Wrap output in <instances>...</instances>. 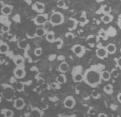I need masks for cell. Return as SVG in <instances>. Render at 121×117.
Returning <instances> with one entry per match:
<instances>
[{"mask_svg": "<svg viewBox=\"0 0 121 117\" xmlns=\"http://www.w3.org/2000/svg\"><path fill=\"white\" fill-rule=\"evenodd\" d=\"M101 72L100 68L97 65L91 66L84 73V81L92 88H95L100 85L102 82Z\"/></svg>", "mask_w": 121, "mask_h": 117, "instance_id": "6da1fadb", "label": "cell"}, {"mask_svg": "<svg viewBox=\"0 0 121 117\" xmlns=\"http://www.w3.org/2000/svg\"><path fill=\"white\" fill-rule=\"evenodd\" d=\"M65 21V16L61 12H54L49 17V22L52 26H59Z\"/></svg>", "mask_w": 121, "mask_h": 117, "instance_id": "7a4b0ae2", "label": "cell"}, {"mask_svg": "<svg viewBox=\"0 0 121 117\" xmlns=\"http://www.w3.org/2000/svg\"><path fill=\"white\" fill-rule=\"evenodd\" d=\"M82 67L81 66H76L73 67L72 71L73 80L75 82H81L84 80V73L82 72Z\"/></svg>", "mask_w": 121, "mask_h": 117, "instance_id": "3957f363", "label": "cell"}, {"mask_svg": "<svg viewBox=\"0 0 121 117\" xmlns=\"http://www.w3.org/2000/svg\"><path fill=\"white\" fill-rule=\"evenodd\" d=\"M49 21V17L48 14L43 13V14H39L34 19H33L34 23L36 26H40V25H44V24L47 23Z\"/></svg>", "mask_w": 121, "mask_h": 117, "instance_id": "277c9868", "label": "cell"}, {"mask_svg": "<svg viewBox=\"0 0 121 117\" xmlns=\"http://www.w3.org/2000/svg\"><path fill=\"white\" fill-rule=\"evenodd\" d=\"M96 56L100 59H104L108 57V52L106 46H104L100 44L97 46V49H96Z\"/></svg>", "mask_w": 121, "mask_h": 117, "instance_id": "5b68a950", "label": "cell"}, {"mask_svg": "<svg viewBox=\"0 0 121 117\" xmlns=\"http://www.w3.org/2000/svg\"><path fill=\"white\" fill-rule=\"evenodd\" d=\"M14 77L20 79H23L25 77L26 71L25 70V66L21 65L19 66H16V68L14 69L13 71Z\"/></svg>", "mask_w": 121, "mask_h": 117, "instance_id": "8992f818", "label": "cell"}, {"mask_svg": "<svg viewBox=\"0 0 121 117\" xmlns=\"http://www.w3.org/2000/svg\"><path fill=\"white\" fill-rule=\"evenodd\" d=\"M71 50L74 53L75 55L79 58H81L85 54V51H86L85 47L81 45H75L73 46Z\"/></svg>", "mask_w": 121, "mask_h": 117, "instance_id": "52a82bcc", "label": "cell"}, {"mask_svg": "<svg viewBox=\"0 0 121 117\" xmlns=\"http://www.w3.org/2000/svg\"><path fill=\"white\" fill-rule=\"evenodd\" d=\"M76 104L75 99L72 96H68L65 98L63 102V105L66 108L68 109H72L75 107Z\"/></svg>", "mask_w": 121, "mask_h": 117, "instance_id": "ba28073f", "label": "cell"}, {"mask_svg": "<svg viewBox=\"0 0 121 117\" xmlns=\"http://www.w3.org/2000/svg\"><path fill=\"white\" fill-rule=\"evenodd\" d=\"M77 25H78V21L75 18L70 17L68 19L67 23V26L68 30L73 31L76 29Z\"/></svg>", "mask_w": 121, "mask_h": 117, "instance_id": "9c48e42d", "label": "cell"}, {"mask_svg": "<svg viewBox=\"0 0 121 117\" xmlns=\"http://www.w3.org/2000/svg\"><path fill=\"white\" fill-rule=\"evenodd\" d=\"M25 105V101L22 98H17L15 99L14 101V107L16 109L18 110H21L23 109Z\"/></svg>", "mask_w": 121, "mask_h": 117, "instance_id": "30bf717a", "label": "cell"}, {"mask_svg": "<svg viewBox=\"0 0 121 117\" xmlns=\"http://www.w3.org/2000/svg\"><path fill=\"white\" fill-rule=\"evenodd\" d=\"M32 8L39 14H43L44 11V5L39 1L35 2L32 6Z\"/></svg>", "mask_w": 121, "mask_h": 117, "instance_id": "8fae6325", "label": "cell"}, {"mask_svg": "<svg viewBox=\"0 0 121 117\" xmlns=\"http://www.w3.org/2000/svg\"><path fill=\"white\" fill-rule=\"evenodd\" d=\"M13 9V7L11 5H4L1 8V12L3 16H8L11 14Z\"/></svg>", "mask_w": 121, "mask_h": 117, "instance_id": "7c38bea8", "label": "cell"}, {"mask_svg": "<svg viewBox=\"0 0 121 117\" xmlns=\"http://www.w3.org/2000/svg\"><path fill=\"white\" fill-rule=\"evenodd\" d=\"M43 111L37 108H33L30 113V117H43Z\"/></svg>", "mask_w": 121, "mask_h": 117, "instance_id": "4fadbf2b", "label": "cell"}, {"mask_svg": "<svg viewBox=\"0 0 121 117\" xmlns=\"http://www.w3.org/2000/svg\"><path fill=\"white\" fill-rule=\"evenodd\" d=\"M9 46L6 42H3L2 40L0 41V54H4L9 52Z\"/></svg>", "mask_w": 121, "mask_h": 117, "instance_id": "5bb4252c", "label": "cell"}, {"mask_svg": "<svg viewBox=\"0 0 121 117\" xmlns=\"http://www.w3.org/2000/svg\"><path fill=\"white\" fill-rule=\"evenodd\" d=\"M68 70H69V65L65 61L62 62L59 66V71L62 73H65L68 71Z\"/></svg>", "mask_w": 121, "mask_h": 117, "instance_id": "9a60e30c", "label": "cell"}, {"mask_svg": "<svg viewBox=\"0 0 121 117\" xmlns=\"http://www.w3.org/2000/svg\"><path fill=\"white\" fill-rule=\"evenodd\" d=\"M35 37L41 38V37H43L44 35H47V33H48V30H47L46 29L43 28H38L35 30Z\"/></svg>", "mask_w": 121, "mask_h": 117, "instance_id": "2e32d148", "label": "cell"}, {"mask_svg": "<svg viewBox=\"0 0 121 117\" xmlns=\"http://www.w3.org/2000/svg\"><path fill=\"white\" fill-rule=\"evenodd\" d=\"M101 77H102L103 80H104L105 82L109 81L111 77H112V73H111V72H109V71L107 70L102 71V72H101Z\"/></svg>", "mask_w": 121, "mask_h": 117, "instance_id": "e0dca14e", "label": "cell"}, {"mask_svg": "<svg viewBox=\"0 0 121 117\" xmlns=\"http://www.w3.org/2000/svg\"><path fill=\"white\" fill-rule=\"evenodd\" d=\"M102 21H103V23L105 24H108L109 23H111L113 19V16H112V14H104L102 17H101Z\"/></svg>", "mask_w": 121, "mask_h": 117, "instance_id": "ac0fdd59", "label": "cell"}, {"mask_svg": "<svg viewBox=\"0 0 121 117\" xmlns=\"http://www.w3.org/2000/svg\"><path fill=\"white\" fill-rule=\"evenodd\" d=\"M106 50L109 54H114L117 51V47L115 44L109 43L107 46H106Z\"/></svg>", "mask_w": 121, "mask_h": 117, "instance_id": "d6986e66", "label": "cell"}, {"mask_svg": "<svg viewBox=\"0 0 121 117\" xmlns=\"http://www.w3.org/2000/svg\"><path fill=\"white\" fill-rule=\"evenodd\" d=\"M46 40L49 42H55V33L54 31H49L46 35Z\"/></svg>", "mask_w": 121, "mask_h": 117, "instance_id": "ffe728a7", "label": "cell"}, {"mask_svg": "<svg viewBox=\"0 0 121 117\" xmlns=\"http://www.w3.org/2000/svg\"><path fill=\"white\" fill-rule=\"evenodd\" d=\"M14 62L16 66L24 65V58L20 55H16L14 58Z\"/></svg>", "mask_w": 121, "mask_h": 117, "instance_id": "44dd1931", "label": "cell"}, {"mask_svg": "<svg viewBox=\"0 0 121 117\" xmlns=\"http://www.w3.org/2000/svg\"><path fill=\"white\" fill-rule=\"evenodd\" d=\"M56 80V82H57L60 84H65L66 81H67L66 77V75L65 74H60L59 75H58Z\"/></svg>", "mask_w": 121, "mask_h": 117, "instance_id": "7402d4cb", "label": "cell"}, {"mask_svg": "<svg viewBox=\"0 0 121 117\" xmlns=\"http://www.w3.org/2000/svg\"><path fill=\"white\" fill-rule=\"evenodd\" d=\"M2 114L5 117H14V112L9 109H3L1 111Z\"/></svg>", "mask_w": 121, "mask_h": 117, "instance_id": "603a6c76", "label": "cell"}, {"mask_svg": "<svg viewBox=\"0 0 121 117\" xmlns=\"http://www.w3.org/2000/svg\"><path fill=\"white\" fill-rule=\"evenodd\" d=\"M104 91L107 94L111 95L113 93V86L112 84H108L104 87Z\"/></svg>", "mask_w": 121, "mask_h": 117, "instance_id": "cb8c5ba5", "label": "cell"}, {"mask_svg": "<svg viewBox=\"0 0 121 117\" xmlns=\"http://www.w3.org/2000/svg\"><path fill=\"white\" fill-rule=\"evenodd\" d=\"M102 11L104 14H110V12H112V8H111V7L108 5H104L102 8Z\"/></svg>", "mask_w": 121, "mask_h": 117, "instance_id": "d4e9b609", "label": "cell"}, {"mask_svg": "<svg viewBox=\"0 0 121 117\" xmlns=\"http://www.w3.org/2000/svg\"><path fill=\"white\" fill-rule=\"evenodd\" d=\"M50 88L53 89H59L60 88V84L57 82H54L50 84Z\"/></svg>", "mask_w": 121, "mask_h": 117, "instance_id": "484cf974", "label": "cell"}, {"mask_svg": "<svg viewBox=\"0 0 121 117\" xmlns=\"http://www.w3.org/2000/svg\"><path fill=\"white\" fill-rule=\"evenodd\" d=\"M16 88L17 91H22V90H23L24 88L23 83L21 82H17L16 84Z\"/></svg>", "mask_w": 121, "mask_h": 117, "instance_id": "4316f807", "label": "cell"}, {"mask_svg": "<svg viewBox=\"0 0 121 117\" xmlns=\"http://www.w3.org/2000/svg\"><path fill=\"white\" fill-rule=\"evenodd\" d=\"M91 96H92L94 99H97V98H100V95L97 91H96V90H93V91H91Z\"/></svg>", "mask_w": 121, "mask_h": 117, "instance_id": "83f0119b", "label": "cell"}, {"mask_svg": "<svg viewBox=\"0 0 121 117\" xmlns=\"http://www.w3.org/2000/svg\"><path fill=\"white\" fill-rule=\"evenodd\" d=\"M43 53V50L41 48H35L34 52V54L36 57H39L40 55H41V54Z\"/></svg>", "mask_w": 121, "mask_h": 117, "instance_id": "f1b7e54d", "label": "cell"}, {"mask_svg": "<svg viewBox=\"0 0 121 117\" xmlns=\"http://www.w3.org/2000/svg\"><path fill=\"white\" fill-rule=\"evenodd\" d=\"M10 30V26L9 25L5 24L3 25L1 27V31L3 33H8Z\"/></svg>", "mask_w": 121, "mask_h": 117, "instance_id": "f546056e", "label": "cell"}, {"mask_svg": "<svg viewBox=\"0 0 121 117\" xmlns=\"http://www.w3.org/2000/svg\"><path fill=\"white\" fill-rule=\"evenodd\" d=\"M99 36H100V38H105L108 36L107 32H106L104 30H100L99 31Z\"/></svg>", "mask_w": 121, "mask_h": 117, "instance_id": "4dcf8cb0", "label": "cell"}, {"mask_svg": "<svg viewBox=\"0 0 121 117\" xmlns=\"http://www.w3.org/2000/svg\"><path fill=\"white\" fill-rule=\"evenodd\" d=\"M111 73H112V76L114 78H117L119 75V71H118V70H117V69H113V70L112 71Z\"/></svg>", "mask_w": 121, "mask_h": 117, "instance_id": "1f68e13d", "label": "cell"}, {"mask_svg": "<svg viewBox=\"0 0 121 117\" xmlns=\"http://www.w3.org/2000/svg\"><path fill=\"white\" fill-rule=\"evenodd\" d=\"M115 61H116L117 68H119L120 70H121V57L119 58H117Z\"/></svg>", "mask_w": 121, "mask_h": 117, "instance_id": "d6a6232c", "label": "cell"}, {"mask_svg": "<svg viewBox=\"0 0 121 117\" xmlns=\"http://www.w3.org/2000/svg\"><path fill=\"white\" fill-rule=\"evenodd\" d=\"M57 5L59 8H63L65 7V2L63 1V0H59L57 3Z\"/></svg>", "mask_w": 121, "mask_h": 117, "instance_id": "836d02e7", "label": "cell"}, {"mask_svg": "<svg viewBox=\"0 0 121 117\" xmlns=\"http://www.w3.org/2000/svg\"><path fill=\"white\" fill-rule=\"evenodd\" d=\"M88 113L90 115H94L95 113V110L93 108H90L88 111Z\"/></svg>", "mask_w": 121, "mask_h": 117, "instance_id": "e575fe53", "label": "cell"}, {"mask_svg": "<svg viewBox=\"0 0 121 117\" xmlns=\"http://www.w3.org/2000/svg\"><path fill=\"white\" fill-rule=\"evenodd\" d=\"M117 25L121 30V14L119 16L118 19H117Z\"/></svg>", "mask_w": 121, "mask_h": 117, "instance_id": "d590c367", "label": "cell"}, {"mask_svg": "<svg viewBox=\"0 0 121 117\" xmlns=\"http://www.w3.org/2000/svg\"><path fill=\"white\" fill-rule=\"evenodd\" d=\"M79 21H80V23H84L85 21H86V19H85V17L83 16H81V17H80V19H79Z\"/></svg>", "mask_w": 121, "mask_h": 117, "instance_id": "8d00e7d4", "label": "cell"}, {"mask_svg": "<svg viewBox=\"0 0 121 117\" xmlns=\"http://www.w3.org/2000/svg\"><path fill=\"white\" fill-rule=\"evenodd\" d=\"M117 100L121 104V93H120L117 95Z\"/></svg>", "mask_w": 121, "mask_h": 117, "instance_id": "74e56055", "label": "cell"}, {"mask_svg": "<svg viewBox=\"0 0 121 117\" xmlns=\"http://www.w3.org/2000/svg\"><path fill=\"white\" fill-rule=\"evenodd\" d=\"M98 117H108L107 115H106L105 113H99L98 115Z\"/></svg>", "mask_w": 121, "mask_h": 117, "instance_id": "f35d334b", "label": "cell"}, {"mask_svg": "<svg viewBox=\"0 0 121 117\" xmlns=\"http://www.w3.org/2000/svg\"><path fill=\"white\" fill-rule=\"evenodd\" d=\"M44 80L42 79L38 80V83H39V84H43V83H44Z\"/></svg>", "mask_w": 121, "mask_h": 117, "instance_id": "ab89813d", "label": "cell"}, {"mask_svg": "<svg viewBox=\"0 0 121 117\" xmlns=\"http://www.w3.org/2000/svg\"><path fill=\"white\" fill-rule=\"evenodd\" d=\"M120 52H121V48H120Z\"/></svg>", "mask_w": 121, "mask_h": 117, "instance_id": "60d3db41", "label": "cell"}]
</instances>
